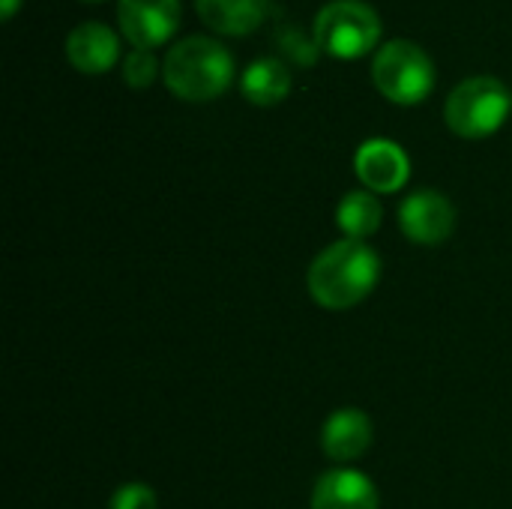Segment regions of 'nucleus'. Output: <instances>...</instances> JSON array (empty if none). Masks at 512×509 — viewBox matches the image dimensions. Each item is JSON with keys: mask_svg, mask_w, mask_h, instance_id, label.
Segmentation results:
<instances>
[{"mask_svg": "<svg viewBox=\"0 0 512 509\" xmlns=\"http://www.w3.org/2000/svg\"><path fill=\"white\" fill-rule=\"evenodd\" d=\"M381 279V258L363 240L327 246L309 267L306 285L318 306L342 312L363 303Z\"/></svg>", "mask_w": 512, "mask_h": 509, "instance_id": "f257e3e1", "label": "nucleus"}, {"mask_svg": "<svg viewBox=\"0 0 512 509\" xmlns=\"http://www.w3.org/2000/svg\"><path fill=\"white\" fill-rule=\"evenodd\" d=\"M162 75L177 96L204 102L225 93L234 78V57L219 39L192 33L168 48Z\"/></svg>", "mask_w": 512, "mask_h": 509, "instance_id": "f03ea898", "label": "nucleus"}, {"mask_svg": "<svg viewBox=\"0 0 512 509\" xmlns=\"http://www.w3.org/2000/svg\"><path fill=\"white\" fill-rule=\"evenodd\" d=\"M512 96L504 81L492 75H474L456 84L447 96V126L462 138H486L498 132L510 114Z\"/></svg>", "mask_w": 512, "mask_h": 509, "instance_id": "7ed1b4c3", "label": "nucleus"}, {"mask_svg": "<svg viewBox=\"0 0 512 509\" xmlns=\"http://www.w3.org/2000/svg\"><path fill=\"white\" fill-rule=\"evenodd\" d=\"M372 78L387 99L399 105H414L426 99L435 87V63L417 42L390 39L375 54Z\"/></svg>", "mask_w": 512, "mask_h": 509, "instance_id": "20e7f679", "label": "nucleus"}, {"mask_svg": "<svg viewBox=\"0 0 512 509\" xmlns=\"http://www.w3.org/2000/svg\"><path fill=\"white\" fill-rule=\"evenodd\" d=\"M381 39V18L363 0H330L315 18V42L333 57H360Z\"/></svg>", "mask_w": 512, "mask_h": 509, "instance_id": "39448f33", "label": "nucleus"}, {"mask_svg": "<svg viewBox=\"0 0 512 509\" xmlns=\"http://www.w3.org/2000/svg\"><path fill=\"white\" fill-rule=\"evenodd\" d=\"M399 228L417 246H441L456 231V207L435 189H420L399 204Z\"/></svg>", "mask_w": 512, "mask_h": 509, "instance_id": "423d86ee", "label": "nucleus"}, {"mask_svg": "<svg viewBox=\"0 0 512 509\" xmlns=\"http://www.w3.org/2000/svg\"><path fill=\"white\" fill-rule=\"evenodd\" d=\"M117 21L135 48H153L177 30L180 0H117Z\"/></svg>", "mask_w": 512, "mask_h": 509, "instance_id": "0eeeda50", "label": "nucleus"}, {"mask_svg": "<svg viewBox=\"0 0 512 509\" xmlns=\"http://www.w3.org/2000/svg\"><path fill=\"white\" fill-rule=\"evenodd\" d=\"M354 168L360 183L369 192H399L408 177H411V162L408 153L387 138H369L366 144H360L357 156H354Z\"/></svg>", "mask_w": 512, "mask_h": 509, "instance_id": "6e6552de", "label": "nucleus"}, {"mask_svg": "<svg viewBox=\"0 0 512 509\" xmlns=\"http://www.w3.org/2000/svg\"><path fill=\"white\" fill-rule=\"evenodd\" d=\"M312 509H381L375 483L354 468L327 471L312 489Z\"/></svg>", "mask_w": 512, "mask_h": 509, "instance_id": "1a4fd4ad", "label": "nucleus"}, {"mask_svg": "<svg viewBox=\"0 0 512 509\" xmlns=\"http://www.w3.org/2000/svg\"><path fill=\"white\" fill-rule=\"evenodd\" d=\"M321 447L333 462H354L372 447V420L360 408H339L321 429Z\"/></svg>", "mask_w": 512, "mask_h": 509, "instance_id": "9d476101", "label": "nucleus"}, {"mask_svg": "<svg viewBox=\"0 0 512 509\" xmlns=\"http://www.w3.org/2000/svg\"><path fill=\"white\" fill-rule=\"evenodd\" d=\"M120 54L117 33L102 21H84L66 36V57L81 72H105Z\"/></svg>", "mask_w": 512, "mask_h": 509, "instance_id": "9b49d317", "label": "nucleus"}, {"mask_svg": "<svg viewBox=\"0 0 512 509\" xmlns=\"http://www.w3.org/2000/svg\"><path fill=\"white\" fill-rule=\"evenodd\" d=\"M243 96L255 105H276L291 90V72L279 57H258L243 69Z\"/></svg>", "mask_w": 512, "mask_h": 509, "instance_id": "f8f14e48", "label": "nucleus"}, {"mask_svg": "<svg viewBox=\"0 0 512 509\" xmlns=\"http://www.w3.org/2000/svg\"><path fill=\"white\" fill-rule=\"evenodd\" d=\"M198 15L219 33H249L261 24L267 0H195Z\"/></svg>", "mask_w": 512, "mask_h": 509, "instance_id": "ddd939ff", "label": "nucleus"}, {"mask_svg": "<svg viewBox=\"0 0 512 509\" xmlns=\"http://www.w3.org/2000/svg\"><path fill=\"white\" fill-rule=\"evenodd\" d=\"M384 207L369 189H354L348 192L339 207H336V222L345 231V240H366L381 228Z\"/></svg>", "mask_w": 512, "mask_h": 509, "instance_id": "4468645a", "label": "nucleus"}, {"mask_svg": "<svg viewBox=\"0 0 512 509\" xmlns=\"http://www.w3.org/2000/svg\"><path fill=\"white\" fill-rule=\"evenodd\" d=\"M123 78H126L129 87H135V90L150 87L153 78H156V57H153V51H150V48H135V51H129L126 60H123Z\"/></svg>", "mask_w": 512, "mask_h": 509, "instance_id": "2eb2a0df", "label": "nucleus"}, {"mask_svg": "<svg viewBox=\"0 0 512 509\" xmlns=\"http://www.w3.org/2000/svg\"><path fill=\"white\" fill-rule=\"evenodd\" d=\"M108 509H156V492L144 483H126L111 495Z\"/></svg>", "mask_w": 512, "mask_h": 509, "instance_id": "dca6fc26", "label": "nucleus"}, {"mask_svg": "<svg viewBox=\"0 0 512 509\" xmlns=\"http://www.w3.org/2000/svg\"><path fill=\"white\" fill-rule=\"evenodd\" d=\"M3 6H0V12H3V18H12L15 15V9H18V0H0Z\"/></svg>", "mask_w": 512, "mask_h": 509, "instance_id": "f3484780", "label": "nucleus"}]
</instances>
